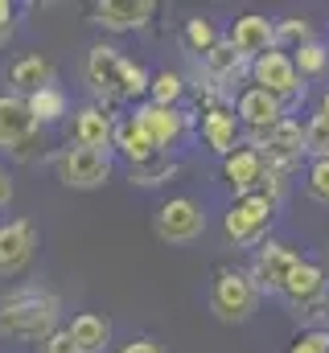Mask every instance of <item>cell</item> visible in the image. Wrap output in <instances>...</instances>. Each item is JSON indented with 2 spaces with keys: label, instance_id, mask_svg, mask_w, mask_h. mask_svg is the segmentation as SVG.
I'll use <instances>...</instances> for the list:
<instances>
[{
  "label": "cell",
  "instance_id": "obj_31",
  "mask_svg": "<svg viewBox=\"0 0 329 353\" xmlns=\"http://www.w3.org/2000/svg\"><path fill=\"white\" fill-rule=\"evenodd\" d=\"M305 193L317 201V205H329V161H313L309 173H305Z\"/></svg>",
  "mask_w": 329,
  "mask_h": 353
},
{
  "label": "cell",
  "instance_id": "obj_20",
  "mask_svg": "<svg viewBox=\"0 0 329 353\" xmlns=\"http://www.w3.org/2000/svg\"><path fill=\"white\" fill-rule=\"evenodd\" d=\"M128 165H140V161H153L161 148L153 144V136L140 128L136 115H115V144H111Z\"/></svg>",
  "mask_w": 329,
  "mask_h": 353
},
{
  "label": "cell",
  "instance_id": "obj_19",
  "mask_svg": "<svg viewBox=\"0 0 329 353\" xmlns=\"http://www.w3.org/2000/svg\"><path fill=\"white\" fill-rule=\"evenodd\" d=\"M8 87H12V94H21V99L54 87V62L46 54H17L8 62Z\"/></svg>",
  "mask_w": 329,
  "mask_h": 353
},
{
  "label": "cell",
  "instance_id": "obj_8",
  "mask_svg": "<svg viewBox=\"0 0 329 353\" xmlns=\"http://www.w3.org/2000/svg\"><path fill=\"white\" fill-rule=\"evenodd\" d=\"M153 230H157L161 243H173V247L194 243V239H202V230H206V210H202V201H194V197H169V201L157 205Z\"/></svg>",
  "mask_w": 329,
  "mask_h": 353
},
{
  "label": "cell",
  "instance_id": "obj_35",
  "mask_svg": "<svg viewBox=\"0 0 329 353\" xmlns=\"http://www.w3.org/2000/svg\"><path fill=\"white\" fill-rule=\"evenodd\" d=\"M120 353H164L161 341H153V337H132L128 345H120Z\"/></svg>",
  "mask_w": 329,
  "mask_h": 353
},
{
  "label": "cell",
  "instance_id": "obj_7",
  "mask_svg": "<svg viewBox=\"0 0 329 353\" xmlns=\"http://www.w3.org/2000/svg\"><path fill=\"white\" fill-rule=\"evenodd\" d=\"M251 87L276 94L284 107H288V103H297V99L305 94L301 70H297V62H292V54H288V50H267L263 58H255V62H251Z\"/></svg>",
  "mask_w": 329,
  "mask_h": 353
},
{
  "label": "cell",
  "instance_id": "obj_16",
  "mask_svg": "<svg viewBox=\"0 0 329 353\" xmlns=\"http://www.w3.org/2000/svg\"><path fill=\"white\" fill-rule=\"evenodd\" d=\"M223 176H227V185H231L235 197L259 193L263 181H267V161H263L251 144H243V148H235V152L223 161Z\"/></svg>",
  "mask_w": 329,
  "mask_h": 353
},
{
  "label": "cell",
  "instance_id": "obj_23",
  "mask_svg": "<svg viewBox=\"0 0 329 353\" xmlns=\"http://www.w3.org/2000/svg\"><path fill=\"white\" fill-rule=\"evenodd\" d=\"M66 333H70V341L82 353H103L111 345V321L103 312H75L70 325H66Z\"/></svg>",
  "mask_w": 329,
  "mask_h": 353
},
{
  "label": "cell",
  "instance_id": "obj_2",
  "mask_svg": "<svg viewBox=\"0 0 329 353\" xmlns=\"http://www.w3.org/2000/svg\"><path fill=\"white\" fill-rule=\"evenodd\" d=\"M82 70H86V83L95 87V94L115 99V103L149 99V87H153V74H149L140 62L124 58V54H120L115 46H107V41H95V46L86 50Z\"/></svg>",
  "mask_w": 329,
  "mask_h": 353
},
{
  "label": "cell",
  "instance_id": "obj_30",
  "mask_svg": "<svg viewBox=\"0 0 329 353\" xmlns=\"http://www.w3.org/2000/svg\"><path fill=\"white\" fill-rule=\"evenodd\" d=\"M305 148L313 161H329V115L317 111L309 123H305Z\"/></svg>",
  "mask_w": 329,
  "mask_h": 353
},
{
  "label": "cell",
  "instance_id": "obj_14",
  "mask_svg": "<svg viewBox=\"0 0 329 353\" xmlns=\"http://www.w3.org/2000/svg\"><path fill=\"white\" fill-rule=\"evenodd\" d=\"M227 41L243 54L247 62H255V58H263L267 50H276V21H267V17H259V12H243V17L231 21Z\"/></svg>",
  "mask_w": 329,
  "mask_h": 353
},
{
  "label": "cell",
  "instance_id": "obj_3",
  "mask_svg": "<svg viewBox=\"0 0 329 353\" xmlns=\"http://www.w3.org/2000/svg\"><path fill=\"white\" fill-rule=\"evenodd\" d=\"M247 144L267 161V169L280 176H288L292 169H301V161L309 157V148H305V128H301V119H280L276 128H267V132H247Z\"/></svg>",
  "mask_w": 329,
  "mask_h": 353
},
{
  "label": "cell",
  "instance_id": "obj_9",
  "mask_svg": "<svg viewBox=\"0 0 329 353\" xmlns=\"http://www.w3.org/2000/svg\"><path fill=\"white\" fill-rule=\"evenodd\" d=\"M54 173L66 189H99L111 176V152H91L66 144L62 152H54Z\"/></svg>",
  "mask_w": 329,
  "mask_h": 353
},
{
  "label": "cell",
  "instance_id": "obj_36",
  "mask_svg": "<svg viewBox=\"0 0 329 353\" xmlns=\"http://www.w3.org/2000/svg\"><path fill=\"white\" fill-rule=\"evenodd\" d=\"M12 25H17V4L12 0H0V29L12 33Z\"/></svg>",
  "mask_w": 329,
  "mask_h": 353
},
{
  "label": "cell",
  "instance_id": "obj_39",
  "mask_svg": "<svg viewBox=\"0 0 329 353\" xmlns=\"http://www.w3.org/2000/svg\"><path fill=\"white\" fill-rule=\"evenodd\" d=\"M4 41H8V29H0V46H4Z\"/></svg>",
  "mask_w": 329,
  "mask_h": 353
},
{
  "label": "cell",
  "instance_id": "obj_15",
  "mask_svg": "<svg viewBox=\"0 0 329 353\" xmlns=\"http://www.w3.org/2000/svg\"><path fill=\"white\" fill-rule=\"evenodd\" d=\"M284 111H288V107H284L276 94H267V90H259V87H243L235 94V115H239V123H243L247 132H267V128H276L280 119H288Z\"/></svg>",
  "mask_w": 329,
  "mask_h": 353
},
{
  "label": "cell",
  "instance_id": "obj_25",
  "mask_svg": "<svg viewBox=\"0 0 329 353\" xmlns=\"http://www.w3.org/2000/svg\"><path fill=\"white\" fill-rule=\"evenodd\" d=\"M181 41H185V50H194L198 58H206V54L223 41V33L214 29V21H210V17H189V21H185V29H181Z\"/></svg>",
  "mask_w": 329,
  "mask_h": 353
},
{
  "label": "cell",
  "instance_id": "obj_27",
  "mask_svg": "<svg viewBox=\"0 0 329 353\" xmlns=\"http://www.w3.org/2000/svg\"><path fill=\"white\" fill-rule=\"evenodd\" d=\"M185 99V79L177 70H157L153 74V87H149V103L157 107H177Z\"/></svg>",
  "mask_w": 329,
  "mask_h": 353
},
{
  "label": "cell",
  "instance_id": "obj_10",
  "mask_svg": "<svg viewBox=\"0 0 329 353\" xmlns=\"http://www.w3.org/2000/svg\"><path fill=\"white\" fill-rule=\"evenodd\" d=\"M70 144L91 148V152H107L115 144V115L103 103H86L70 115Z\"/></svg>",
  "mask_w": 329,
  "mask_h": 353
},
{
  "label": "cell",
  "instance_id": "obj_21",
  "mask_svg": "<svg viewBox=\"0 0 329 353\" xmlns=\"http://www.w3.org/2000/svg\"><path fill=\"white\" fill-rule=\"evenodd\" d=\"M202 66H206L210 83H214V87H223V90L231 87V83H239L243 74H251V62H247V58L231 46V41H227V37H223L206 58H202Z\"/></svg>",
  "mask_w": 329,
  "mask_h": 353
},
{
  "label": "cell",
  "instance_id": "obj_33",
  "mask_svg": "<svg viewBox=\"0 0 329 353\" xmlns=\"http://www.w3.org/2000/svg\"><path fill=\"white\" fill-rule=\"evenodd\" d=\"M288 353H329V333L326 329H305V333L288 345Z\"/></svg>",
  "mask_w": 329,
  "mask_h": 353
},
{
  "label": "cell",
  "instance_id": "obj_24",
  "mask_svg": "<svg viewBox=\"0 0 329 353\" xmlns=\"http://www.w3.org/2000/svg\"><path fill=\"white\" fill-rule=\"evenodd\" d=\"M25 103H29V111H33L37 128H46V123H62V119L70 115V99L62 94V87H46V90H37V94H29Z\"/></svg>",
  "mask_w": 329,
  "mask_h": 353
},
{
  "label": "cell",
  "instance_id": "obj_1",
  "mask_svg": "<svg viewBox=\"0 0 329 353\" xmlns=\"http://www.w3.org/2000/svg\"><path fill=\"white\" fill-rule=\"evenodd\" d=\"M62 321V300L50 288H12L0 296V337L17 341H50Z\"/></svg>",
  "mask_w": 329,
  "mask_h": 353
},
{
  "label": "cell",
  "instance_id": "obj_22",
  "mask_svg": "<svg viewBox=\"0 0 329 353\" xmlns=\"http://www.w3.org/2000/svg\"><path fill=\"white\" fill-rule=\"evenodd\" d=\"M326 271L317 263H309V259H301L297 263V271L288 275V283H284V300L292 304V312L297 308H305V304H313L317 296H326Z\"/></svg>",
  "mask_w": 329,
  "mask_h": 353
},
{
  "label": "cell",
  "instance_id": "obj_18",
  "mask_svg": "<svg viewBox=\"0 0 329 353\" xmlns=\"http://www.w3.org/2000/svg\"><path fill=\"white\" fill-rule=\"evenodd\" d=\"M95 21L111 33H124V29H140L157 17V0H99L95 8Z\"/></svg>",
  "mask_w": 329,
  "mask_h": 353
},
{
  "label": "cell",
  "instance_id": "obj_17",
  "mask_svg": "<svg viewBox=\"0 0 329 353\" xmlns=\"http://www.w3.org/2000/svg\"><path fill=\"white\" fill-rule=\"evenodd\" d=\"M132 115L140 119V128L153 136V144H157V148H173V144L181 140L185 123H189V115H185L181 107H157V103H149V99H144Z\"/></svg>",
  "mask_w": 329,
  "mask_h": 353
},
{
  "label": "cell",
  "instance_id": "obj_12",
  "mask_svg": "<svg viewBox=\"0 0 329 353\" xmlns=\"http://www.w3.org/2000/svg\"><path fill=\"white\" fill-rule=\"evenodd\" d=\"M37 251V226L29 218H8L0 226V275H21L33 263Z\"/></svg>",
  "mask_w": 329,
  "mask_h": 353
},
{
  "label": "cell",
  "instance_id": "obj_6",
  "mask_svg": "<svg viewBox=\"0 0 329 353\" xmlns=\"http://www.w3.org/2000/svg\"><path fill=\"white\" fill-rule=\"evenodd\" d=\"M37 119L21 94H0V148L12 152L17 161H29L33 148H41Z\"/></svg>",
  "mask_w": 329,
  "mask_h": 353
},
{
  "label": "cell",
  "instance_id": "obj_34",
  "mask_svg": "<svg viewBox=\"0 0 329 353\" xmlns=\"http://www.w3.org/2000/svg\"><path fill=\"white\" fill-rule=\"evenodd\" d=\"M41 353H82V350L70 341V333H66V329H58L50 341H41Z\"/></svg>",
  "mask_w": 329,
  "mask_h": 353
},
{
  "label": "cell",
  "instance_id": "obj_4",
  "mask_svg": "<svg viewBox=\"0 0 329 353\" xmlns=\"http://www.w3.org/2000/svg\"><path fill=\"white\" fill-rule=\"evenodd\" d=\"M259 304V288L251 279V271H235V267H218L214 283H210V312L227 325H243L251 321Z\"/></svg>",
  "mask_w": 329,
  "mask_h": 353
},
{
  "label": "cell",
  "instance_id": "obj_32",
  "mask_svg": "<svg viewBox=\"0 0 329 353\" xmlns=\"http://www.w3.org/2000/svg\"><path fill=\"white\" fill-rule=\"evenodd\" d=\"M297 321H305V329H326L329 333V292L326 296H317L313 304L297 308Z\"/></svg>",
  "mask_w": 329,
  "mask_h": 353
},
{
  "label": "cell",
  "instance_id": "obj_5",
  "mask_svg": "<svg viewBox=\"0 0 329 353\" xmlns=\"http://www.w3.org/2000/svg\"><path fill=\"white\" fill-rule=\"evenodd\" d=\"M272 218H276V201H267L263 193H247V197L231 201V210L223 218V234L235 247H251V243H259L267 234Z\"/></svg>",
  "mask_w": 329,
  "mask_h": 353
},
{
  "label": "cell",
  "instance_id": "obj_37",
  "mask_svg": "<svg viewBox=\"0 0 329 353\" xmlns=\"http://www.w3.org/2000/svg\"><path fill=\"white\" fill-rule=\"evenodd\" d=\"M8 201H12V181H8V173H4V169H0V210H4Z\"/></svg>",
  "mask_w": 329,
  "mask_h": 353
},
{
  "label": "cell",
  "instance_id": "obj_28",
  "mask_svg": "<svg viewBox=\"0 0 329 353\" xmlns=\"http://www.w3.org/2000/svg\"><path fill=\"white\" fill-rule=\"evenodd\" d=\"M309 41H317L313 37V25L305 21V17H284V21H276V50H301V46H309Z\"/></svg>",
  "mask_w": 329,
  "mask_h": 353
},
{
  "label": "cell",
  "instance_id": "obj_26",
  "mask_svg": "<svg viewBox=\"0 0 329 353\" xmlns=\"http://www.w3.org/2000/svg\"><path fill=\"white\" fill-rule=\"evenodd\" d=\"M173 173H177V165H173L164 152H157L153 161L128 165V181H132V185H144V189H153V185H164V181H169Z\"/></svg>",
  "mask_w": 329,
  "mask_h": 353
},
{
  "label": "cell",
  "instance_id": "obj_13",
  "mask_svg": "<svg viewBox=\"0 0 329 353\" xmlns=\"http://www.w3.org/2000/svg\"><path fill=\"white\" fill-rule=\"evenodd\" d=\"M243 123H239V115H235V107H210V111H202V123H198V136H202V144L214 152V157H231L235 148H243V132H239Z\"/></svg>",
  "mask_w": 329,
  "mask_h": 353
},
{
  "label": "cell",
  "instance_id": "obj_29",
  "mask_svg": "<svg viewBox=\"0 0 329 353\" xmlns=\"http://www.w3.org/2000/svg\"><path fill=\"white\" fill-rule=\"evenodd\" d=\"M292 62H297L301 79H317V74H326V66H329V50L321 41H309V46L292 50Z\"/></svg>",
  "mask_w": 329,
  "mask_h": 353
},
{
  "label": "cell",
  "instance_id": "obj_38",
  "mask_svg": "<svg viewBox=\"0 0 329 353\" xmlns=\"http://www.w3.org/2000/svg\"><path fill=\"white\" fill-rule=\"evenodd\" d=\"M317 111H326V115H329V90L321 94V107H317Z\"/></svg>",
  "mask_w": 329,
  "mask_h": 353
},
{
  "label": "cell",
  "instance_id": "obj_11",
  "mask_svg": "<svg viewBox=\"0 0 329 353\" xmlns=\"http://www.w3.org/2000/svg\"><path fill=\"white\" fill-rule=\"evenodd\" d=\"M297 263H301V255H297L292 247H284V243H263V247L255 251L251 279H255L259 292H276V296H284V283H288V275L297 271Z\"/></svg>",
  "mask_w": 329,
  "mask_h": 353
}]
</instances>
